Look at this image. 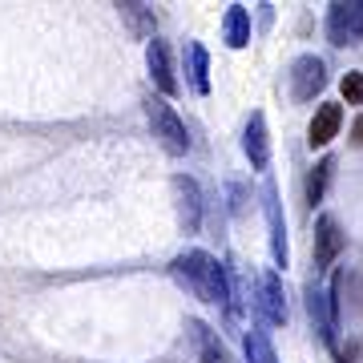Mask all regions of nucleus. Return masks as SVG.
Returning a JSON list of instances; mask_svg holds the SVG:
<instances>
[{
	"mask_svg": "<svg viewBox=\"0 0 363 363\" xmlns=\"http://www.w3.org/2000/svg\"><path fill=\"white\" fill-rule=\"evenodd\" d=\"M174 279H178L186 291L202 303H226L230 298V283H226V271L222 262L206 250H186L174 259Z\"/></svg>",
	"mask_w": 363,
	"mask_h": 363,
	"instance_id": "1",
	"label": "nucleus"
},
{
	"mask_svg": "<svg viewBox=\"0 0 363 363\" xmlns=\"http://www.w3.org/2000/svg\"><path fill=\"white\" fill-rule=\"evenodd\" d=\"M145 117H150V125H154V138L162 142V150L174 157H182L190 150V133H186V121L178 117V109L166 101V97H157L150 93L145 97Z\"/></svg>",
	"mask_w": 363,
	"mask_h": 363,
	"instance_id": "2",
	"label": "nucleus"
},
{
	"mask_svg": "<svg viewBox=\"0 0 363 363\" xmlns=\"http://www.w3.org/2000/svg\"><path fill=\"white\" fill-rule=\"evenodd\" d=\"M327 37L335 49H347V45H359L363 40V0H351V4H331L327 9Z\"/></svg>",
	"mask_w": 363,
	"mask_h": 363,
	"instance_id": "3",
	"label": "nucleus"
},
{
	"mask_svg": "<svg viewBox=\"0 0 363 363\" xmlns=\"http://www.w3.org/2000/svg\"><path fill=\"white\" fill-rule=\"evenodd\" d=\"M327 85V69L319 57H298L291 65V97L295 101H315Z\"/></svg>",
	"mask_w": 363,
	"mask_h": 363,
	"instance_id": "4",
	"label": "nucleus"
},
{
	"mask_svg": "<svg viewBox=\"0 0 363 363\" xmlns=\"http://www.w3.org/2000/svg\"><path fill=\"white\" fill-rule=\"evenodd\" d=\"M343 247H347V238L339 230V222L331 214H319L315 218V271H327L343 255Z\"/></svg>",
	"mask_w": 363,
	"mask_h": 363,
	"instance_id": "5",
	"label": "nucleus"
},
{
	"mask_svg": "<svg viewBox=\"0 0 363 363\" xmlns=\"http://www.w3.org/2000/svg\"><path fill=\"white\" fill-rule=\"evenodd\" d=\"M339 125H343V105L323 101L319 109H315L311 125H307V145H311V150H323V145H331V142L339 138Z\"/></svg>",
	"mask_w": 363,
	"mask_h": 363,
	"instance_id": "6",
	"label": "nucleus"
},
{
	"mask_svg": "<svg viewBox=\"0 0 363 363\" xmlns=\"http://www.w3.org/2000/svg\"><path fill=\"white\" fill-rule=\"evenodd\" d=\"M145 65H150V77H154V85L162 89V97H174L178 93V81H174V65H169V49L166 40H150L145 45Z\"/></svg>",
	"mask_w": 363,
	"mask_h": 363,
	"instance_id": "7",
	"label": "nucleus"
},
{
	"mask_svg": "<svg viewBox=\"0 0 363 363\" xmlns=\"http://www.w3.org/2000/svg\"><path fill=\"white\" fill-rule=\"evenodd\" d=\"M174 194L182 198V226L194 234L198 226H202V194H198V182L178 174V178H174Z\"/></svg>",
	"mask_w": 363,
	"mask_h": 363,
	"instance_id": "8",
	"label": "nucleus"
},
{
	"mask_svg": "<svg viewBox=\"0 0 363 363\" xmlns=\"http://www.w3.org/2000/svg\"><path fill=\"white\" fill-rule=\"evenodd\" d=\"M247 154H250V166L255 169H267L271 162V142H267V117L262 113H250V125H247Z\"/></svg>",
	"mask_w": 363,
	"mask_h": 363,
	"instance_id": "9",
	"label": "nucleus"
},
{
	"mask_svg": "<svg viewBox=\"0 0 363 363\" xmlns=\"http://www.w3.org/2000/svg\"><path fill=\"white\" fill-rule=\"evenodd\" d=\"M194 327V339H198V355H202V363H234L230 347L222 343L214 331H210L206 323H190Z\"/></svg>",
	"mask_w": 363,
	"mask_h": 363,
	"instance_id": "10",
	"label": "nucleus"
},
{
	"mask_svg": "<svg viewBox=\"0 0 363 363\" xmlns=\"http://www.w3.org/2000/svg\"><path fill=\"white\" fill-rule=\"evenodd\" d=\"M262 307H267L271 323H286V295H283L279 274H262Z\"/></svg>",
	"mask_w": 363,
	"mask_h": 363,
	"instance_id": "11",
	"label": "nucleus"
},
{
	"mask_svg": "<svg viewBox=\"0 0 363 363\" xmlns=\"http://www.w3.org/2000/svg\"><path fill=\"white\" fill-rule=\"evenodd\" d=\"M121 9V21L130 25L133 37H150L154 40V13L145 9V4H117Z\"/></svg>",
	"mask_w": 363,
	"mask_h": 363,
	"instance_id": "12",
	"label": "nucleus"
},
{
	"mask_svg": "<svg viewBox=\"0 0 363 363\" xmlns=\"http://www.w3.org/2000/svg\"><path fill=\"white\" fill-rule=\"evenodd\" d=\"M247 40H250L247 9H242V4H230V13H226V45H230V49H242Z\"/></svg>",
	"mask_w": 363,
	"mask_h": 363,
	"instance_id": "13",
	"label": "nucleus"
},
{
	"mask_svg": "<svg viewBox=\"0 0 363 363\" xmlns=\"http://www.w3.org/2000/svg\"><path fill=\"white\" fill-rule=\"evenodd\" d=\"M331 169H335V157H323L319 166L311 169V178H307V202H311V210L323 202L327 194V178H331Z\"/></svg>",
	"mask_w": 363,
	"mask_h": 363,
	"instance_id": "14",
	"label": "nucleus"
},
{
	"mask_svg": "<svg viewBox=\"0 0 363 363\" xmlns=\"http://www.w3.org/2000/svg\"><path fill=\"white\" fill-rule=\"evenodd\" d=\"M186 57L194 61V73H190V77H194V89L206 93L210 89V81H206V49H202L198 40H190V45H186Z\"/></svg>",
	"mask_w": 363,
	"mask_h": 363,
	"instance_id": "15",
	"label": "nucleus"
},
{
	"mask_svg": "<svg viewBox=\"0 0 363 363\" xmlns=\"http://www.w3.org/2000/svg\"><path fill=\"white\" fill-rule=\"evenodd\" d=\"M339 93H343V101L347 105H363V73H343Z\"/></svg>",
	"mask_w": 363,
	"mask_h": 363,
	"instance_id": "16",
	"label": "nucleus"
},
{
	"mask_svg": "<svg viewBox=\"0 0 363 363\" xmlns=\"http://www.w3.org/2000/svg\"><path fill=\"white\" fill-rule=\"evenodd\" d=\"M351 145H363V113L355 117V125H351Z\"/></svg>",
	"mask_w": 363,
	"mask_h": 363,
	"instance_id": "17",
	"label": "nucleus"
}]
</instances>
